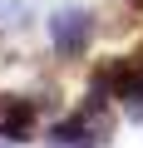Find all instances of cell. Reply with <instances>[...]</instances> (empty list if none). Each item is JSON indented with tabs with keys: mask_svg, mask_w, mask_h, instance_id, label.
<instances>
[{
	"mask_svg": "<svg viewBox=\"0 0 143 148\" xmlns=\"http://www.w3.org/2000/svg\"><path fill=\"white\" fill-rule=\"evenodd\" d=\"M109 133H114V119L104 109V94H89V104L74 119L54 128V143H64V148H99V143H109Z\"/></svg>",
	"mask_w": 143,
	"mask_h": 148,
	"instance_id": "cell-1",
	"label": "cell"
},
{
	"mask_svg": "<svg viewBox=\"0 0 143 148\" xmlns=\"http://www.w3.org/2000/svg\"><path fill=\"white\" fill-rule=\"evenodd\" d=\"M49 40H54V49H59V54H69V59L84 54V49H89V40H94V20H89V10H74V5L59 10V15L49 20Z\"/></svg>",
	"mask_w": 143,
	"mask_h": 148,
	"instance_id": "cell-2",
	"label": "cell"
},
{
	"mask_svg": "<svg viewBox=\"0 0 143 148\" xmlns=\"http://www.w3.org/2000/svg\"><path fill=\"white\" fill-rule=\"evenodd\" d=\"M0 138H35V104L20 99V94H0Z\"/></svg>",
	"mask_w": 143,
	"mask_h": 148,
	"instance_id": "cell-3",
	"label": "cell"
},
{
	"mask_svg": "<svg viewBox=\"0 0 143 148\" xmlns=\"http://www.w3.org/2000/svg\"><path fill=\"white\" fill-rule=\"evenodd\" d=\"M133 64H138V74H143V49H138V59H133Z\"/></svg>",
	"mask_w": 143,
	"mask_h": 148,
	"instance_id": "cell-4",
	"label": "cell"
},
{
	"mask_svg": "<svg viewBox=\"0 0 143 148\" xmlns=\"http://www.w3.org/2000/svg\"><path fill=\"white\" fill-rule=\"evenodd\" d=\"M133 5H143V0H133Z\"/></svg>",
	"mask_w": 143,
	"mask_h": 148,
	"instance_id": "cell-5",
	"label": "cell"
}]
</instances>
